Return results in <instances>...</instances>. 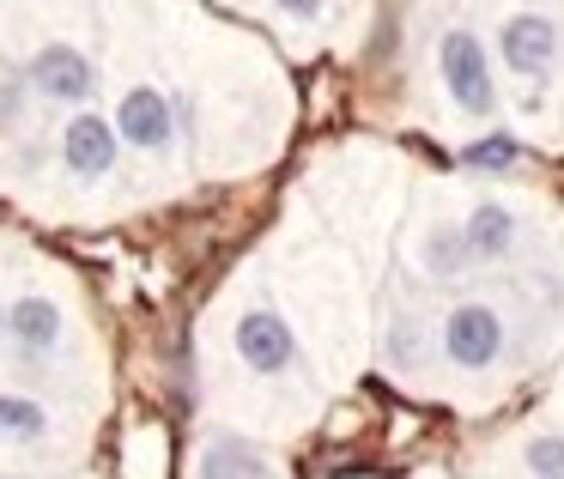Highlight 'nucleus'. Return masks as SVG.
Masks as SVG:
<instances>
[{"instance_id":"obj_15","label":"nucleus","mask_w":564,"mask_h":479,"mask_svg":"<svg viewBox=\"0 0 564 479\" xmlns=\"http://www.w3.org/2000/svg\"><path fill=\"white\" fill-rule=\"evenodd\" d=\"M516 159H522V140L503 134V128H498V134H479L474 146H462V164H467V171H510Z\"/></svg>"},{"instance_id":"obj_14","label":"nucleus","mask_w":564,"mask_h":479,"mask_svg":"<svg viewBox=\"0 0 564 479\" xmlns=\"http://www.w3.org/2000/svg\"><path fill=\"white\" fill-rule=\"evenodd\" d=\"M50 431V413H43L31 394H0V437L13 443H37Z\"/></svg>"},{"instance_id":"obj_9","label":"nucleus","mask_w":564,"mask_h":479,"mask_svg":"<svg viewBox=\"0 0 564 479\" xmlns=\"http://www.w3.org/2000/svg\"><path fill=\"white\" fill-rule=\"evenodd\" d=\"M195 479H273V455L237 431H213L195 455Z\"/></svg>"},{"instance_id":"obj_11","label":"nucleus","mask_w":564,"mask_h":479,"mask_svg":"<svg viewBox=\"0 0 564 479\" xmlns=\"http://www.w3.org/2000/svg\"><path fill=\"white\" fill-rule=\"evenodd\" d=\"M7 334H13L19 352L31 358H50L55 346H62V309L50 304V297H19V304H7Z\"/></svg>"},{"instance_id":"obj_13","label":"nucleus","mask_w":564,"mask_h":479,"mask_svg":"<svg viewBox=\"0 0 564 479\" xmlns=\"http://www.w3.org/2000/svg\"><path fill=\"white\" fill-rule=\"evenodd\" d=\"M516 461H522L528 479H564V431L558 425H534L522 437V449H516Z\"/></svg>"},{"instance_id":"obj_10","label":"nucleus","mask_w":564,"mask_h":479,"mask_svg":"<svg viewBox=\"0 0 564 479\" xmlns=\"http://www.w3.org/2000/svg\"><path fill=\"white\" fill-rule=\"evenodd\" d=\"M431 358H437V328H425L413 309H394L389 328H382V364L394 377H419Z\"/></svg>"},{"instance_id":"obj_16","label":"nucleus","mask_w":564,"mask_h":479,"mask_svg":"<svg viewBox=\"0 0 564 479\" xmlns=\"http://www.w3.org/2000/svg\"><path fill=\"white\" fill-rule=\"evenodd\" d=\"M280 19H292V25H316L322 13H328V0H268Z\"/></svg>"},{"instance_id":"obj_12","label":"nucleus","mask_w":564,"mask_h":479,"mask_svg":"<svg viewBox=\"0 0 564 479\" xmlns=\"http://www.w3.org/2000/svg\"><path fill=\"white\" fill-rule=\"evenodd\" d=\"M419 273H425L431 285H455L474 273V249H467L462 225H431L425 237H419Z\"/></svg>"},{"instance_id":"obj_7","label":"nucleus","mask_w":564,"mask_h":479,"mask_svg":"<svg viewBox=\"0 0 564 479\" xmlns=\"http://www.w3.org/2000/svg\"><path fill=\"white\" fill-rule=\"evenodd\" d=\"M462 237L474 249V268H503L522 249V213L510 200H474L462 219Z\"/></svg>"},{"instance_id":"obj_6","label":"nucleus","mask_w":564,"mask_h":479,"mask_svg":"<svg viewBox=\"0 0 564 479\" xmlns=\"http://www.w3.org/2000/svg\"><path fill=\"white\" fill-rule=\"evenodd\" d=\"M116 159H122V134H116V122L98 116V110H79L74 122H67V134H62V164L79 176V183H98V176L116 171Z\"/></svg>"},{"instance_id":"obj_4","label":"nucleus","mask_w":564,"mask_h":479,"mask_svg":"<svg viewBox=\"0 0 564 479\" xmlns=\"http://www.w3.org/2000/svg\"><path fill=\"white\" fill-rule=\"evenodd\" d=\"M25 86H31V98H43V104H86L91 86H98V67H91L74 43H43L25 67Z\"/></svg>"},{"instance_id":"obj_1","label":"nucleus","mask_w":564,"mask_h":479,"mask_svg":"<svg viewBox=\"0 0 564 479\" xmlns=\"http://www.w3.org/2000/svg\"><path fill=\"white\" fill-rule=\"evenodd\" d=\"M437 358L462 377H491L510 358V322L491 297H455L437 322Z\"/></svg>"},{"instance_id":"obj_2","label":"nucleus","mask_w":564,"mask_h":479,"mask_svg":"<svg viewBox=\"0 0 564 479\" xmlns=\"http://www.w3.org/2000/svg\"><path fill=\"white\" fill-rule=\"evenodd\" d=\"M437 79H443V91H449V104L462 116H474V122L498 116L491 55H486V43H479L467 25H455V31H443V37H437Z\"/></svg>"},{"instance_id":"obj_5","label":"nucleus","mask_w":564,"mask_h":479,"mask_svg":"<svg viewBox=\"0 0 564 479\" xmlns=\"http://www.w3.org/2000/svg\"><path fill=\"white\" fill-rule=\"evenodd\" d=\"M498 62L516 79H546L558 62V25L546 13H510L498 25Z\"/></svg>"},{"instance_id":"obj_17","label":"nucleus","mask_w":564,"mask_h":479,"mask_svg":"<svg viewBox=\"0 0 564 479\" xmlns=\"http://www.w3.org/2000/svg\"><path fill=\"white\" fill-rule=\"evenodd\" d=\"M0 328H7V309H0Z\"/></svg>"},{"instance_id":"obj_3","label":"nucleus","mask_w":564,"mask_h":479,"mask_svg":"<svg viewBox=\"0 0 564 479\" xmlns=\"http://www.w3.org/2000/svg\"><path fill=\"white\" fill-rule=\"evenodd\" d=\"M231 346H237V358H243V370H256V377H292V370L304 364L292 322L273 304H249L231 328Z\"/></svg>"},{"instance_id":"obj_8","label":"nucleus","mask_w":564,"mask_h":479,"mask_svg":"<svg viewBox=\"0 0 564 479\" xmlns=\"http://www.w3.org/2000/svg\"><path fill=\"white\" fill-rule=\"evenodd\" d=\"M116 134H122V146H140V152H159L171 146L176 134V98L159 86H134L122 98V110H116Z\"/></svg>"}]
</instances>
